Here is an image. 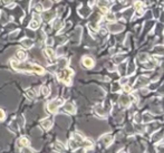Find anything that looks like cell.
<instances>
[{
	"mask_svg": "<svg viewBox=\"0 0 164 153\" xmlns=\"http://www.w3.org/2000/svg\"><path fill=\"white\" fill-rule=\"evenodd\" d=\"M109 30L112 33H119V31L123 30V26H121V25H111L109 26Z\"/></svg>",
	"mask_w": 164,
	"mask_h": 153,
	"instance_id": "15",
	"label": "cell"
},
{
	"mask_svg": "<svg viewBox=\"0 0 164 153\" xmlns=\"http://www.w3.org/2000/svg\"><path fill=\"white\" fill-rule=\"evenodd\" d=\"M37 94H38V91H37L36 88H34V89H29L27 92V96L29 98H34L35 96H37Z\"/></svg>",
	"mask_w": 164,
	"mask_h": 153,
	"instance_id": "23",
	"label": "cell"
},
{
	"mask_svg": "<svg viewBox=\"0 0 164 153\" xmlns=\"http://www.w3.org/2000/svg\"><path fill=\"white\" fill-rule=\"evenodd\" d=\"M46 44H47V45H51V44H53V38H48V39L46 40Z\"/></svg>",
	"mask_w": 164,
	"mask_h": 153,
	"instance_id": "37",
	"label": "cell"
},
{
	"mask_svg": "<svg viewBox=\"0 0 164 153\" xmlns=\"http://www.w3.org/2000/svg\"><path fill=\"white\" fill-rule=\"evenodd\" d=\"M44 53H45V56L47 57V58H49L51 61H54L55 58H56V55H55V51L51 49V48H46L45 51H44Z\"/></svg>",
	"mask_w": 164,
	"mask_h": 153,
	"instance_id": "11",
	"label": "cell"
},
{
	"mask_svg": "<svg viewBox=\"0 0 164 153\" xmlns=\"http://www.w3.org/2000/svg\"><path fill=\"white\" fill-rule=\"evenodd\" d=\"M36 10H37V11H42V10H44V8H42V6H41V5H37L36 6Z\"/></svg>",
	"mask_w": 164,
	"mask_h": 153,
	"instance_id": "36",
	"label": "cell"
},
{
	"mask_svg": "<svg viewBox=\"0 0 164 153\" xmlns=\"http://www.w3.org/2000/svg\"><path fill=\"white\" fill-rule=\"evenodd\" d=\"M134 72H135V64L134 63H130V65H128V70H127V74L128 75H132L134 74Z\"/></svg>",
	"mask_w": 164,
	"mask_h": 153,
	"instance_id": "25",
	"label": "cell"
},
{
	"mask_svg": "<svg viewBox=\"0 0 164 153\" xmlns=\"http://www.w3.org/2000/svg\"><path fill=\"white\" fill-rule=\"evenodd\" d=\"M105 18H106V20L109 21V23H114L115 20H116L115 15L113 14V12H111V11H107V12L105 14Z\"/></svg>",
	"mask_w": 164,
	"mask_h": 153,
	"instance_id": "16",
	"label": "cell"
},
{
	"mask_svg": "<svg viewBox=\"0 0 164 153\" xmlns=\"http://www.w3.org/2000/svg\"><path fill=\"white\" fill-rule=\"evenodd\" d=\"M117 153H126V151H124V150H121V151H119Z\"/></svg>",
	"mask_w": 164,
	"mask_h": 153,
	"instance_id": "39",
	"label": "cell"
},
{
	"mask_svg": "<svg viewBox=\"0 0 164 153\" xmlns=\"http://www.w3.org/2000/svg\"><path fill=\"white\" fill-rule=\"evenodd\" d=\"M153 120H154V117L151 115L150 113H145V114H144V117H143V122H144V123H150V122H152Z\"/></svg>",
	"mask_w": 164,
	"mask_h": 153,
	"instance_id": "22",
	"label": "cell"
},
{
	"mask_svg": "<svg viewBox=\"0 0 164 153\" xmlns=\"http://www.w3.org/2000/svg\"><path fill=\"white\" fill-rule=\"evenodd\" d=\"M131 102H132V98L131 97H128V96H125V95H122L121 97H119V105L121 106H128L130 104H131Z\"/></svg>",
	"mask_w": 164,
	"mask_h": 153,
	"instance_id": "9",
	"label": "cell"
},
{
	"mask_svg": "<svg viewBox=\"0 0 164 153\" xmlns=\"http://www.w3.org/2000/svg\"><path fill=\"white\" fill-rule=\"evenodd\" d=\"M157 153H164V144L157 145Z\"/></svg>",
	"mask_w": 164,
	"mask_h": 153,
	"instance_id": "29",
	"label": "cell"
},
{
	"mask_svg": "<svg viewBox=\"0 0 164 153\" xmlns=\"http://www.w3.org/2000/svg\"><path fill=\"white\" fill-rule=\"evenodd\" d=\"M42 94H44L46 97H47V96H48V95L50 94L49 87H47V86H44V87H42Z\"/></svg>",
	"mask_w": 164,
	"mask_h": 153,
	"instance_id": "28",
	"label": "cell"
},
{
	"mask_svg": "<svg viewBox=\"0 0 164 153\" xmlns=\"http://www.w3.org/2000/svg\"><path fill=\"white\" fill-rule=\"evenodd\" d=\"M10 1H11V0H4V2H5L6 5H8V4H10Z\"/></svg>",
	"mask_w": 164,
	"mask_h": 153,
	"instance_id": "38",
	"label": "cell"
},
{
	"mask_svg": "<svg viewBox=\"0 0 164 153\" xmlns=\"http://www.w3.org/2000/svg\"><path fill=\"white\" fill-rule=\"evenodd\" d=\"M145 10H146V7L142 1L135 2V16H136V17L143 16V14L145 12Z\"/></svg>",
	"mask_w": 164,
	"mask_h": 153,
	"instance_id": "6",
	"label": "cell"
},
{
	"mask_svg": "<svg viewBox=\"0 0 164 153\" xmlns=\"http://www.w3.org/2000/svg\"><path fill=\"white\" fill-rule=\"evenodd\" d=\"M19 145H23V146H27V145H29V140H28L27 138L23 136L21 139L19 140Z\"/></svg>",
	"mask_w": 164,
	"mask_h": 153,
	"instance_id": "24",
	"label": "cell"
},
{
	"mask_svg": "<svg viewBox=\"0 0 164 153\" xmlns=\"http://www.w3.org/2000/svg\"><path fill=\"white\" fill-rule=\"evenodd\" d=\"M5 112L2 111V110H0V121H4L5 120Z\"/></svg>",
	"mask_w": 164,
	"mask_h": 153,
	"instance_id": "31",
	"label": "cell"
},
{
	"mask_svg": "<svg viewBox=\"0 0 164 153\" xmlns=\"http://www.w3.org/2000/svg\"><path fill=\"white\" fill-rule=\"evenodd\" d=\"M135 121H136L137 124H140V122H141V116L138 115V114H136V115H135Z\"/></svg>",
	"mask_w": 164,
	"mask_h": 153,
	"instance_id": "35",
	"label": "cell"
},
{
	"mask_svg": "<svg viewBox=\"0 0 164 153\" xmlns=\"http://www.w3.org/2000/svg\"><path fill=\"white\" fill-rule=\"evenodd\" d=\"M82 65L85 67V68H93L94 65H95V61L94 59L89 57V56H84L82 58Z\"/></svg>",
	"mask_w": 164,
	"mask_h": 153,
	"instance_id": "7",
	"label": "cell"
},
{
	"mask_svg": "<svg viewBox=\"0 0 164 153\" xmlns=\"http://www.w3.org/2000/svg\"><path fill=\"white\" fill-rule=\"evenodd\" d=\"M64 104V100L63 98H56L54 101H51V102L48 103V105H47V110L48 112L50 113H56L57 110H58V107L62 106Z\"/></svg>",
	"mask_w": 164,
	"mask_h": 153,
	"instance_id": "3",
	"label": "cell"
},
{
	"mask_svg": "<svg viewBox=\"0 0 164 153\" xmlns=\"http://www.w3.org/2000/svg\"><path fill=\"white\" fill-rule=\"evenodd\" d=\"M64 111L65 112H68L70 114H74L75 113V106H74L73 103H67V104H65L64 105Z\"/></svg>",
	"mask_w": 164,
	"mask_h": 153,
	"instance_id": "13",
	"label": "cell"
},
{
	"mask_svg": "<svg viewBox=\"0 0 164 153\" xmlns=\"http://www.w3.org/2000/svg\"><path fill=\"white\" fill-rule=\"evenodd\" d=\"M54 149L57 151V152H63L65 150V146L60 143V142H56V143L54 144Z\"/></svg>",
	"mask_w": 164,
	"mask_h": 153,
	"instance_id": "20",
	"label": "cell"
},
{
	"mask_svg": "<svg viewBox=\"0 0 164 153\" xmlns=\"http://www.w3.org/2000/svg\"><path fill=\"white\" fill-rule=\"evenodd\" d=\"M73 75H74V72L70 70V68H62V70L57 73V77H58L59 81H62V82L65 83L66 85H69Z\"/></svg>",
	"mask_w": 164,
	"mask_h": 153,
	"instance_id": "2",
	"label": "cell"
},
{
	"mask_svg": "<svg viewBox=\"0 0 164 153\" xmlns=\"http://www.w3.org/2000/svg\"><path fill=\"white\" fill-rule=\"evenodd\" d=\"M16 57H17L19 60H25L27 58V55H26V53L23 51H17V54H16Z\"/></svg>",
	"mask_w": 164,
	"mask_h": 153,
	"instance_id": "19",
	"label": "cell"
},
{
	"mask_svg": "<svg viewBox=\"0 0 164 153\" xmlns=\"http://www.w3.org/2000/svg\"><path fill=\"white\" fill-rule=\"evenodd\" d=\"M32 20L30 21V23H29V28L30 29H32V30H36V29H38L39 28V26H40V23H41V18L40 16L38 14H35L32 15Z\"/></svg>",
	"mask_w": 164,
	"mask_h": 153,
	"instance_id": "4",
	"label": "cell"
},
{
	"mask_svg": "<svg viewBox=\"0 0 164 153\" xmlns=\"http://www.w3.org/2000/svg\"><path fill=\"white\" fill-rule=\"evenodd\" d=\"M149 83H150V79H149V77H146V76H140V77L136 79V82H135V84H134L133 88H135V89H136V88L144 87V86H146Z\"/></svg>",
	"mask_w": 164,
	"mask_h": 153,
	"instance_id": "5",
	"label": "cell"
},
{
	"mask_svg": "<svg viewBox=\"0 0 164 153\" xmlns=\"http://www.w3.org/2000/svg\"><path fill=\"white\" fill-rule=\"evenodd\" d=\"M124 91H125V92H126V93H130V92H131V91H132V88L130 87V86H128V85H124Z\"/></svg>",
	"mask_w": 164,
	"mask_h": 153,
	"instance_id": "32",
	"label": "cell"
},
{
	"mask_svg": "<svg viewBox=\"0 0 164 153\" xmlns=\"http://www.w3.org/2000/svg\"><path fill=\"white\" fill-rule=\"evenodd\" d=\"M163 132H162V131H160L159 133H157V132H155L154 134L152 135V141H154V142H156V141H157V142H159L160 140L162 139V138H163Z\"/></svg>",
	"mask_w": 164,
	"mask_h": 153,
	"instance_id": "17",
	"label": "cell"
},
{
	"mask_svg": "<svg viewBox=\"0 0 164 153\" xmlns=\"http://www.w3.org/2000/svg\"><path fill=\"white\" fill-rule=\"evenodd\" d=\"M100 143L103 144L104 146H109L111 144L113 143L114 138H113L112 135H109V134H105V135H103V136L100 138Z\"/></svg>",
	"mask_w": 164,
	"mask_h": 153,
	"instance_id": "8",
	"label": "cell"
},
{
	"mask_svg": "<svg viewBox=\"0 0 164 153\" xmlns=\"http://www.w3.org/2000/svg\"><path fill=\"white\" fill-rule=\"evenodd\" d=\"M55 18V12H53V11H49V10H47L46 11L45 16H44V19H45L46 21H50L51 19Z\"/></svg>",
	"mask_w": 164,
	"mask_h": 153,
	"instance_id": "18",
	"label": "cell"
},
{
	"mask_svg": "<svg viewBox=\"0 0 164 153\" xmlns=\"http://www.w3.org/2000/svg\"><path fill=\"white\" fill-rule=\"evenodd\" d=\"M20 44H21V46H23V48H31L32 45H34V42H32L31 39H28V38H23V39H21Z\"/></svg>",
	"mask_w": 164,
	"mask_h": 153,
	"instance_id": "12",
	"label": "cell"
},
{
	"mask_svg": "<svg viewBox=\"0 0 164 153\" xmlns=\"http://www.w3.org/2000/svg\"><path fill=\"white\" fill-rule=\"evenodd\" d=\"M11 66L16 70H26V72H34L39 75L45 73V70L39 65L31 64V63H18L16 60H11Z\"/></svg>",
	"mask_w": 164,
	"mask_h": 153,
	"instance_id": "1",
	"label": "cell"
},
{
	"mask_svg": "<svg viewBox=\"0 0 164 153\" xmlns=\"http://www.w3.org/2000/svg\"><path fill=\"white\" fill-rule=\"evenodd\" d=\"M74 153H86V150H85L84 148H79V149H77Z\"/></svg>",
	"mask_w": 164,
	"mask_h": 153,
	"instance_id": "30",
	"label": "cell"
},
{
	"mask_svg": "<svg viewBox=\"0 0 164 153\" xmlns=\"http://www.w3.org/2000/svg\"><path fill=\"white\" fill-rule=\"evenodd\" d=\"M125 67H126V64L125 63H123L122 65L119 66V72L121 75H125Z\"/></svg>",
	"mask_w": 164,
	"mask_h": 153,
	"instance_id": "27",
	"label": "cell"
},
{
	"mask_svg": "<svg viewBox=\"0 0 164 153\" xmlns=\"http://www.w3.org/2000/svg\"><path fill=\"white\" fill-rule=\"evenodd\" d=\"M113 89V92H117L119 89V84L116 83V84H114V88H112Z\"/></svg>",
	"mask_w": 164,
	"mask_h": 153,
	"instance_id": "34",
	"label": "cell"
},
{
	"mask_svg": "<svg viewBox=\"0 0 164 153\" xmlns=\"http://www.w3.org/2000/svg\"><path fill=\"white\" fill-rule=\"evenodd\" d=\"M125 57H126L125 55H117L113 58V61H114L115 64H119V63H122L125 59Z\"/></svg>",
	"mask_w": 164,
	"mask_h": 153,
	"instance_id": "21",
	"label": "cell"
},
{
	"mask_svg": "<svg viewBox=\"0 0 164 153\" xmlns=\"http://www.w3.org/2000/svg\"><path fill=\"white\" fill-rule=\"evenodd\" d=\"M40 125L44 130L48 131L50 127L53 126V122H51V120H49V119H45V120L40 121Z\"/></svg>",
	"mask_w": 164,
	"mask_h": 153,
	"instance_id": "10",
	"label": "cell"
},
{
	"mask_svg": "<svg viewBox=\"0 0 164 153\" xmlns=\"http://www.w3.org/2000/svg\"><path fill=\"white\" fill-rule=\"evenodd\" d=\"M55 1H59V0H55Z\"/></svg>",
	"mask_w": 164,
	"mask_h": 153,
	"instance_id": "40",
	"label": "cell"
},
{
	"mask_svg": "<svg viewBox=\"0 0 164 153\" xmlns=\"http://www.w3.org/2000/svg\"><path fill=\"white\" fill-rule=\"evenodd\" d=\"M23 153H35L32 151L31 149H28V148H25L23 149Z\"/></svg>",
	"mask_w": 164,
	"mask_h": 153,
	"instance_id": "33",
	"label": "cell"
},
{
	"mask_svg": "<svg viewBox=\"0 0 164 153\" xmlns=\"http://www.w3.org/2000/svg\"><path fill=\"white\" fill-rule=\"evenodd\" d=\"M138 59H140V61H142V63H145L146 60L149 59V55H146V54H140V55H138Z\"/></svg>",
	"mask_w": 164,
	"mask_h": 153,
	"instance_id": "26",
	"label": "cell"
},
{
	"mask_svg": "<svg viewBox=\"0 0 164 153\" xmlns=\"http://www.w3.org/2000/svg\"><path fill=\"white\" fill-rule=\"evenodd\" d=\"M97 5H98V7H100V8H102V7L109 8V6L112 5V1H111V0H98Z\"/></svg>",
	"mask_w": 164,
	"mask_h": 153,
	"instance_id": "14",
	"label": "cell"
}]
</instances>
